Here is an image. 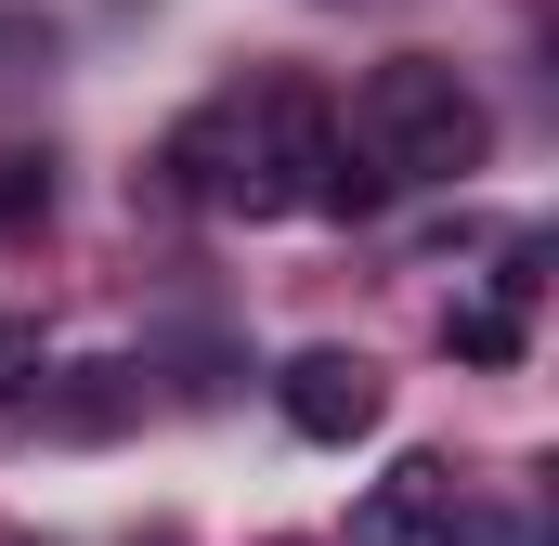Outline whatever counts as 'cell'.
I'll return each mask as SVG.
<instances>
[{
	"label": "cell",
	"mask_w": 559,
	"mask_h": 546,
	"mask_svg": "<svg viewBox=\"0 0 559 546\" xmlns=\"http://www.w3.org/2000/svg\"><path fill=\"white\" fill-rule=\"evenodd\" d=\"M352 546H481V521H468V495H455L442 455H404V468L352 508Z\"/></svg>",
	"instance_id": "3"
},
{
	"label": "cell",
	"mask_w": 559,
	"mask_h": 546,
	"mask_svg": "<svg viewBox=\"0 0 559 546\" xmlns=\"http://www.w3.org/2000/svg\"><path fill=\"white\" fill-rule=\"evenodd\" d=\"M352 143H365V169H378V182H455V169H481V156H495V118H481V92H468L455 66L391 52V66L352 92Z\"/></svg>",
	"instance_id": "2"
},
{
	"label": "cell",
	"mask_w": 559,
	"mask_h": 546,
	"mask_svg": "<svg viewBox=\"0 0 559 546\" xmlns=\"http://www.w3.org/2000/svg\"><path fill=\"white\" fill-rule=\"evenodd\" d=\"M274 404H286L299 442H365L391 391H378V365H365V352H299V365L274 378Z\"/></svg>",
	"instance_id": "4"
},
{
	"label": "cell",
	"mask_w": 559,
	"mask_h": 546,
	"mask_svg": "<svg viewBox=\"0 0 559 546\" xmlns=\"http://www.w3.org/2000/svg\"><path fill=\"white\" fill-rule=\"evenodd\" d=\"M182 169H195V195L235 209V222L338 209V118H325L299 79H261L248 105H222V118L182 131Z\"/></svg>",
	"instance_id": "1"
},
{
	"label": "cell",
	"mask_w": 559,
	"mask_h": 546,
	"mask_svg": "<svg viewBox=\"0 0 559 546\" xmlns=\"http://www.w3.org/2000/svg\"><path fill=\"white\" fill-rule=\"evenodd\" d=\"M156 546H182V534H156Z\"/></svg>",
	"instance_id": "5"
}]
</instances>
